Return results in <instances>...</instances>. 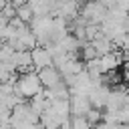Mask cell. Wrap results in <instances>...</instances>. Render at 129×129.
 Segmentation results:
<instances>
[{
    "mask_svg": "<svg viewBox=\"0 0 129 129\" xmlns=\"http://www.w3.org/2000/svg\"><path fill=\"white\" fill-rule=\"evenodd\" d=\"M14 91H16L18 95H22L24 99H30L32 95L40 93V91H42V85H40V81H38V75H36V71L20 73V75L16 77Z\"/></svg>",
    "mask_w": 129,
    "mask_h": 129,
    "instance_id": "1",
    "label": "cell"
},
{
    "mask_svg": "<svg viewBox=\"0 0 129 129\" xmlns=\"http://www.w3.org/2000/svg\"><path fill=\"white\" fill-rule=\"evenodd\" d=\"M69 105H71V115H83L91 109V103L87 99V93H81V91H75L71 97H69Z\"/></svg>",
    "mask_w": 129,
    "mask_h": 129,
    "instance_id": "2",
    "label": "cell"
},
{
    "mask_svg": "<svg viewBox=\"0 0 129 129\" xmlns=\"http://www.w3.org/2000/svg\"><path fill=\"white\" fill-rule=\"evenodd\" d=\"M36 75H38V81H40L42 89H50V87H54V85L62 79V77H60V73L56 71V67H52V64L38 69V71H36Z\"/></svg>",
    "mask_w": 129,
    "mask_h": 129,
    "instance_id": "3",
    "label": "cell"
},
{
    "mask_svg": "<svg viewBox=\"0 0 129 129\" xmlns=\"http://www.w3.org/2000/svg\"><path fill=\"white\" fill-rule=\"evenodd\" d=\"M30 56H32V67H34V71L52 64V56L48 54V50H46L44 46H38V44H36L34 48H30Z\"/></svg>",
    "mask_w": 129,
    "mask_h": 129,
    "instance_id": "4",
    "label": "cell"
},
{
    "mask_svg": "<svg viewBox=\"0 0 129 129\" xmlns=\"http://www.w3.org/2000/svg\"><path fill=\"white\" fill-rule=\"evenodd\" d=\"M16 16H18L22 22H26V24H28V22L32 20V16H34V14H32V8H30L28 4H20V6H16Z\"/></svg>",
    "mask_w": 129,
    "mask_h": 129,
    "instance_id": "5",
    "label": "cell"
},
{
    "mask_svg": "<svg viewBox=\"0 0 129 129\" xmlns=\"http://www.w3.org/2000/svg\"><path fill=\"white\" fill-rule=\"evenodd\" d=\"M101 115H103V109H95V107H91V109L85 113V119H87V123L93 127V125H99V123H101Z\"/></svg>",
    "mask_w": 129,
    "mask_h": 129,
    "instance_id": "6",
    "label": "cell"
},
{
    "mask_svg": "<svg viewBox=\"0 0 129 129\" xmlns=\"http://www.w3.org/2000/svg\"><path fill=\"white\" fill-rule=\"evenodd\" d=\"M99 127H101V129H119L121 123H117V121H101Z\"/></svg>",
    "mask_w": 129,
    "mask_h": 129,
    "instance_id": "7",
    "label": "cell"
},
{
    "mask_svg": "<svg viewBox=\"0 0 129 129\" xmlns=\"http://www.w3.org/2000/svg\"><path fill=\"white\" fill-rule=\"evenodd\" d=\"M91 129H101V127H99V125H93V127H91Z\"/></svg>",
    "mask_w": 129,
    "mask_h": 129,
    "instance_id": "8",
    "label": "cell"
}]
</instances>
